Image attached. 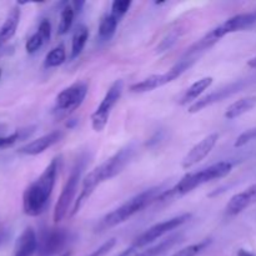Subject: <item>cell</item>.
<instances>
[{
  "instance_id": "cell-32",
  "label": "cell",
  "mask_w": 256,
  "mask_h": 256,
  "mask_svg": "<svg viewBox=\"0 0 256 256\" xmlns=\"http://www.w3.org/2000/svg\"><path fill=\"white\" fill-rule=\"evenodd\" d=\"M115 242H116V240H115V239H110L109 242H105V244H102V246L99 248V249L95 250V252H92V254L90 255V256H104L105 254H108V252H109L110 250L112 249V248H114Z\"/></svg>"
},
{
  "instance_id": "cell-13",
  "label": "cell",
  "mask_w": 256,
  "mask_h": 256,
  "mask_svg": "<svg viewBox=\"0 0 256 256\" xmlns=\"http://www.w3.org/2000/svg\"><path fill=\"white\" fill-rule=\"evenodd\" d=\"M242 82H232V84H230L229 86L226 88H222V89L220 90H215V92H212V94L206 95V96L202 98V99L192 102V104L189 106V110H188V112H192V114L202 112V110L205 109V108L210 106V105L215 104V102H222V100L226 99V98H229L230 95H232L234 92H239V90L242 89Z\"/></svg>"
},
{
  "instance_id": "cell-5",
  "label": "cell",
  "mask_w": 256,
  "mask_h": 256,
  "mask_svg": "<svg viewBox=\"0 0 256 256\" xmlns=\"http://www.w3.org/2000/svg\"><path fill=\"white\" fill-rule=\"evenodd\" d=\"M196 60L192 59H185L182 58L179 62L174 65L172 69H169L168 72H162V74H154L150 75L149 78H145L142 82H138L135 84H132L130 86V92H135V94H142V92H152V90L158 89V88H162L164 85L169 84V82H174L175 79H178L179 76H182L190 66H192Z\"/></svg>"
},
{
  "instance_id": "cell-36",
  "label": "cell",
  "mask_w": 256,
  "mask_h": 256,
  "mask_svg": "<svg viewBox=\"0 0 256 256\" xmlns=\"http://www.w3.org/2000/svg\"><path fill=\"white\" fill-rule=\"evenodd\" d=\"M59 256H70V252H64V254L59 255Z\"/></svg>"
},
{
  "instance_id": "cell-6",
  "label": "cell",
  "mask_w": 256,
  "mask_h": 256,
  "mask_svg": "<svg viewBox=\"0 0 256 256\" xmlns=\"http://www.w3.org/2000/svg\"><path fill=\"white\" fill-rule=\"evenodd\" d=\"M82 170H84V162H76V165L72 168V172L68 176L66 182H65L64 188H62V194H60L59 199H58L56 204H55L54 212H52V220H54L55 224H59L60 222L64 220V218L69 212L72 204L75 202L74 198L76 195L78 188H79Z\"/></svg>"
},
{
  "instance_id": "cell-17",
  "label": "cell",
  "mask_w": 256,
  "mask_h": 256,
  "mask_svg": "<svg viewBox=\"0 0 256 256\" xmlns=\"http://www.w3.org/2000/svg\"><path fill=\"white\" fill-rule=\"evenodd\" d=\"M20 15H22V12L19 6H14L10 10L4 24L0 28V46L14 36L20 22Z\"/></svg>"
},
{
  "instance_id": "cell-21",
  "label": "cell",
  "mask_w": 256,
  "mask_h": 256,
  "mask_svg": "<svg viewBox=\"0 0 256 256\" xmlns=\"http://www.w3.org/2000/svg\"><path fill=\"white\" fill-rule=\"evenodd\" d=\"M120 20L118 19L116 16L110 12V14L104 15L100 20V24H99V38L102 42H108L112 38V35L115 34L116 32V28L118 24H119Z\"/></svg>"
},
{
  "instance_id": "cell-19",
  "label": "cell",
  "mask_w": 256,
  "mask_h": 256,
  "mask_svg": "<svg viewBox=\"0 0 256 256\" xmlns=\"http://www.w3.org/2000/svg\"><path fill=\"white\" fill-rule=\"evenodd\" d=\"M256 106V95H252V96H245L242 99L236 100L229 105V108L225 112V118L229 120H234L236 118L242 116V115L246 114L248 112L252 110Z\"/></svg>"
},
{
  "instance_id": "cell-25",
  "label": "cell",
  "mask_w": 256,
  "mask_h": 256,
  "mask_svg": "<svg viewBox=\"0 0 256 256\" xmlns=\"http://www.w3.org/2000/svg\"><path fill=\"white\" fill-rule=\"evenodd\" d=\"M65 60H66V52H65V48L62 46V45H59V46H55L54 49H52L49 52H48L44 60V66L45 68L60 66L62 64H64Z\"/></svg>"
},
{
  "instance_id": "cell-22",
  "label": "cell",
  "mask_w": 256,
  "mask_h": 256,
  "mask_svg": "<svg viewBox=\"0 0 256 256\" xmlns=\"http://www.w3.org/2000/svg\"><path fill=\"white\" fill-rule=\"evenodd\" d=\"M88 38H89V29L85 25H79V26L75 29L74 35H72V54L70 58L75 59V58L79 56L82 54V49H84L85 44L88 42Z\"/></svg>"
},
{
  "instance_id": "cell-7",
  "label": "cell",
  "mask_w": 256,
  "mask_h": 256,
  "mask_svg": "<svg viewBox=\"0 0 256 256\" xmlns=\"http://www.w3.org/2000/svg\"><path fill=\"white\" fill-rule=\"evenodd\" d=\"M122 90H124V82L122 79L115 80L112 86L109 88L104 99L102 100L100 105L92 115V126L95 132H100L105 129L108 122H109L110 112L122 98Z\"/></svg>"
},
{
  "instance_id": "cell-26",
  "label": "cell",
  "mask_w": 256,
  "mask_h": 256,
  "mask_svg": "<svg viewBox=\"0 0 256 256\" xmlns=\"http://www.w3.org/2000/svg\"><path fill=\"white\" fill-rule=\"evenodd\" d=\"M44 44H46V40L42 38V35L40 34L39 32H36L28 39L26 44H25V49H26V52H29V54H34V52H36Z\"/></svg>"
},
{
  "instance_id": "cell-2",
  "label": "cell",
  "mask_w": 256,
  "mask_h": 256,
  "mask_svg": "<svg viewBox=\"0 0 256 256\" xmlns=\"http://www.w3.org/2000/svg\"><path fill=\"white\" fill-rule=\"evenodd\" d=\"M59 170V158H54L42 174L26 188L22 195V210L28 216H39L49 204Z\"/></svg>"
},
{
  "instance_id": "cell-23",
  "label": "cell",
  "mask_w": 256,
  "mask_h": 256,
  "mask_svg": "<svg viewBox=\"0 0 256 256\" xmlns=\"http://www.w3.org/2000/svg\"><path fill=\"white\" fill-rule=\"evenodd\" d=\"M75 18V9L72 5L66 4L62 10V14H60V20L59 25H58V34L59 35H65L69 32V30L72 29V22H74Z\"/></svg>"
},
{
  "instance_id": "cell-29",
  "label": "cell",
  "mask_w": 256,
  "mask_h": 256,
  "mask_svg": "<svg viewBox=\"0 0 256 256\" xmlns=\"http://www.w3.org/2000/svg\"><path fill=\"white\" fill-rule=\"evenodd\" d=\"M179 36H180V32H178V30H172V32H169V34H168L166 36H165L164 39L162 40V42L158 45L156 52H166V50L172 49V45H174L175 42H178Z\"/></svg>"
},
{
  "instance_id": "cell-3",
  "label": "cell",
  "mask_w": 256,
  "mask_h": 256,
  "mask_svg": "<svg viewBox=\"0 0 256 256\" xmlns=\"http://www.w3.org/2000/svg\"><path fill=\"white\" fill-rule=\"evenodd\" d=\"M232 162H219L210 165L209 168L199 170V172L188 174L178 184H175L172 189L166 190V192H162L155 202H169V200L176 199V198L184 196V195L189 194L192 190H195L196 188H200L202 185L206 184V182L228 176L232 172Z\"/></svg>"
},
{
  "instance_id": "cell-20",
  "label": "cell",
  "mask_w": 256,
  "mask_h": 256,
  "mask_svg": "<svg viewBox=\"0 0 256 256\" xmlns=\"http://www.w3.org/2000/svg\"><path fill=\"white\" fill-rule=\"evenodd\" d=\"M180 239H182V235L180 234L172 235V236L166 238L165 240H162L159 244L154 245V246L149 248V249L144 250V252H139V254H136L135 256H162V254H165L168 250H170L172 246H175V245L180 242Z\"/></svg>"
},
{
  "instance_id": "cell-1",
  "label": "cell",
  "mask_w": 256,
  "mask_h": 256,
  "mask_svg": "<svg viewBox=\"0 0 256 256\" xmlns=\"http://www.w3.org/2000/svg\"><path fill=\"white\" fill-rule=\"evenodd\" d=\"M135 152H136V146H135L134 142H132V144L126 145L125 148L120 149L118 152H115L112 156L105 160L104 162H102L94 170H92L82 179V190H80L79 196H78L74 205H72L70 216H74V215H76L80 212V209L85 204V202L89 200V198L92 196V192H95V189L100 184H102L106 180L112 179L118 174H120L125 169V166L129 164L130 160L132 159Z\"/></svg>"
},
{
  "instance_id": "cell-11",
  "label": "cell",
  "mask_w": 256,
  "mask_h": 256,
  "mask_svg": "<svg viewBox=\"0 0 256 256\" xmlns=\"http://www.w3.org/2000/svg\"><path fill=\"white\" fill-rule=\"evenodd\" d=\"M218 140H219V134L218 132H212V134L206 135L198 144H195L189 150V152L185 155L184 159L182 160V169H190V168L199 164L202 160H204L212 152V150L214 149Z\"/></svg>"
},
{
  "instance_id": "cell-15",
  "label": "cell",
  "mask_w": 256,
  "mask_h": 256,
  "mask_svg": "<svg viewBox=\"0 0 256 256\" xmlns=\"http://www.w3.org/2000/svg\"><path fill=\"white\" fill-rule=\"evenodd\" d=\"M62 136H64L62 132L55 130V132H49V134L42 135V136L28 142L26 145L20 148V149L18 150V152L22 155H29V156L39 155L42 154V152H44L46 149L52 148V145L58 144V142L62 139Z\"/></svg>"
},
{
  "instance_id": "cell-30",
  "label": "cell",
  "mask_w": 256,
  "mask_h": 256,
  "mask_svg": "<svg viewBox=\"0 0 256 256\" xmlns=\"http://www.w3.org/2000/svg\"><path fill=\"white\" fill-rule=\"evenodd\" d=\"M254 139H256V128H254V129L246 130V132H242V135H239V138H238L234 145L235 148H242Z\"/></svg>"
},
{
  "instance_id": "cell-35",
  "label": "cell",
  "mask_w": 256,
  "mask_h": 256,
  "mask_svg": "<svg viewBox=\"0 0 256 256\" xmlns=\"http://www.w3.org/2000/svg\"><path fill=\"white\" fill-rule=\"evenodd\" d=\"M248 65H249L250 68H252V69H256V56L250 59L249 62H248Z\"/></svg>"
},
{
  "instance_id": "cell-37",
  "label": "cell",
  "mask_w": 256,
  "mask_h": 256,
  "mask_svg": "<svg viewBox=\"0 0 256 256\" xmlns=\"http://www.w3.org/2000/svg\"><path fill=\"white\" fill-rule=\"evenodd\" d=\"M0 78H2V69H0Z\"/></svg>"
},
{
  "instance_id": "cell-10",
  "label": "cell",
  "mask_w": 256,
  "mask_h": 256,
  "mask_svg": "<svg viewBox=\"0 0 256 256\" xmlns=\"http://www.w3.org/2000/svg\"><path fill=\"white\" fill-rule=\"evenodd\" d=\"M88 95V84L82 82H78L58 94L55 99V106L60 112H72L76 110L82 104Z\"/></svg>"
},
{
  "instance_id": "cell-33",
  "label": "cell",
  "mask_w": 256,
  "mask_h": 256,
  "mask_svg": "<svg viewBox=\"0 0 256 256\" xmlns=\"http://www.w3.org/2000/svg\"><path fill=\"white\" fill-rule=\"evenodd\" d=\"M134 252H135V249L132 246H130L129 249H126L125 252H122L119 256H132V254H134Z\"/></svg>"
},
{
  "instance_id": "cell-12",
  "label": "cell",
  "mask_w": 256,
  "mask_h": 256,
  "mask_svg": "<svg viewBox=\"0 0 256 256\" xmlns=\"http://www.w3.org/2000/svg\"><path fill=\"white\" fill-rule=\"evenodd\" d=\"M68 242L66 232L62 230H50L39 239L38 252L39 256H52L59 254Z\"/></svg>"
},
{
  "instance_id": "cell-27",
  "label": "cell",
  "mask_w": 256,
  "mask_h": 256,
  "mask_svg": "<svg viewBox=\"0 0 256 256\" xmlns=\"http://www.w3.org/2000/svg\"><path fill=\"white\" fill-rule=\"evenodd\" d=\"M209 242H208L206 240V242H199V244L189 245V246L186 248H182V250H179V252H176L172 256H196L198 254H200V252H202L208 245H209Z\"/></svg>"
},
{
  "instance_id": "cell-9",
  "label": "cell",
  "mask_w": 256,
  "mask_h": 256,
  "mask_svg": "<svg viewBox=\"0 0 256 256\" xmlns=\"http://www.w3.org/2000/svg\"><path fill=\"white\" fill-rule=\"evenodd\" d=\"M254 24H256V10L250 12H242V14H238L229 18L224 22L214 28L212 32H208L206 36L214 42H218L225 35L240 32V30H245L248 28H252Z\"/></svg>"
},
{
  "instance_id": "cell-8",
  "label": "cell",
  "mask_w": 256,
  "mask_h": 256,
  "mask_svg": "<svg viewBox=\"0 0 256 256\" xmlns=\"http://www.w3.org/2000/svg\"><path fill=\"white\" fill-rule=\"evenodd\" d=\"M192 219V214L189 212H185V214L179 215V216L172 218V219H168L165 222H158V224L152 225V228H149L148 230H145L142 235L135 239L134 244L132 245L135 250L142 249V248L148 246L152 242H156L158 239H162L164 235L169 234L172 230L178 229L182 225H184L185 222H188Z\"/></svg>"
},
{
  "instance_id": "cell-31",
  "label": "cell",
  "mask_w": 256,
  "mask_h": 256,
  "mask_svg": "<svg viewBox=\"0 0 256 256\" xmlns=\"http://www.w3.org/2000/svg\"><path fill=\"white\" fill-rule=\"evenodd\" d=\"M38 32L42 35L46 42L50 40V36H52V24L48 19H42V22H40L39 28H38Z\"/></svg>"
},
{
  "instance_id": "cell-24",
  "label": "cell",
  "mask_w": 256,
  "mask_h": 256,
  "mask_svg": "<svg viewBox=\"0 0 256 256\" xmlns=\"http://www.w3.org/2000/svg\"><path fill=\"white\" fill-rule=\"evenodd\" d=\"M34 126L25 128V129H18L16 132L8 135V136H0V149H6V148H10L14 144H16L20 140L26 139L29 135H32L34 132Z\"/></svg>"
},
{
  "instance_id": "cell-14",
  "label": "cell",
  "mask_w": 256,
  "mask_h": 256,
  "mask_svg": "<svg viewBox=\"0 0 256 256\" xmlns=\"http://www.w3.org/2000/svg\"><path fill=\"white\" fill-rule=\"evenodd\" d=\"M254 204H256V184L235 194L225 206V214L228 216H236Z\"/></svg>"
},
{
  "instance_id": "cell-34",
  "label": "cell",
  "mask_w": 256,
  "mask_h": 256,
  "mask_svg": "<svg viewBox=\"0 0 256 256\" xmlns=\"http://www.w3.org/2000/svg\"><path fill=\"white\" fill-rule=\"evenodd\" d=\"M238 256H255L252 252H248V250H239V252H238Z\"/></svg>"
},
{
  "instance_id": "cell-18",
  "label": "cell",
  "mask_w": 256,
  "mask_h": 256,
  "mask_svg": "<svg viewBox=\"0 0 256 256\" xmlns=\"http://www.w3.org/2000/svg\"><path fill=\"white\" fill-rule=\"evenodd\" d=\"M214 79L212 76H205L202 78V79L196 80L192 85H190L186 90H185L184 95L180 99V105H188L192 102H196L198 98L212 84Z\"/></svg>"
},
{
  "instance_id": "cell-28",
  "label": "cell",
  "mask_w": 256,
  "mask_h": 256,
  "mask_svg": "<svg viewBox=\"0 0 256 256\" xmlns=\"http://www.w3.org/2000/svg\"><path fill=\"white\" fill-rule=\"evenodd\" d=\"M130 6H132V2L130 0H115L112 4V12H110L120 20L129 12Z\"/></svg>"
},
{
  "instance_id": "cell-4",
  "label": "cell",
  "mask_w": 256,
  "mask_h": 256,
  "mask_svg": "<svg viewBox=\"0 0 256 256\" xmlns=\"http://www.w3.org/2000/svg\"><path fill=\"white\" fill-rule=\"evenodd\" d=\"M162 192L160 190V188H152V189L144 190V192H140V194L135 195L134 198L128 200L126 202L120 205L119 208H116L115 210L110 212L109 214L102 220V226L114 228L122 224V222H125L126 220H129L130 218L136 215L138 212H142V209L149 206L150 204L156 202V199L160 196Z\"/></svg>"
},
{
  "instance_id": "cell-16",
  "label": "cell",
  "mask_w": 256,
  "mask_h": 256,
  "mask_svg": "<svg viewBox=\"0 0 256 256\" xmlns=\"http://www.w3.org/2000/svg\"><path fill=\"white\" fill-rule=\"evenodd\" d=\"M38 244H39V240L34 229L26 228L18 238L14 256H32L38 252Z\"/></svg>"
}]
</instances>
